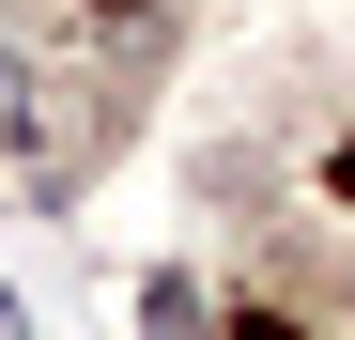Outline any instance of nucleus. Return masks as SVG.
Here are the masks:
<instances>
[{
  "label": "nucleus",
  "mask_w": 355,
  "mask_h": 340,
  "mask_svg": "<svg viewBox=\"0 0 355 340\" xmlns=\"http://www.w3.org/2000/svg\"><path fill=\"white\" fill-rule=\"evenodd\" d=\"M170 16V0H93V31H155Z\"/></svg>",
  "instance_id": "obj_2"
},
{
  "label": "nucleus",
  "mask_w": 355,
  "mask_h": 340,
  "mask_svg": "<svg viewBox=\"0 0 355 340\" xmlns=\"http://www.w3.org/2000/svg\"><path fill=\"white\" fill-rule=\"evenodd\" d=\"M46 139V78H31V46H0V155H31Z\"/></svg>",
  "instance_id": "obj_1"
},
{
  "label": "nucleus",
  "mask_w": 355,
  "mask_h": 340,
  "mask_svg": "<svg viewBox=\"0 0 355 340\" xmlns=\"http://www.w3.org/2000/svg\"><path fill=\"white\" fill-rule=\"evenodd\" d=\"M324 201H355V139H340V155H324Z\"/></svg>",
  "instance_id": "obj_3"
}]
</instances>
